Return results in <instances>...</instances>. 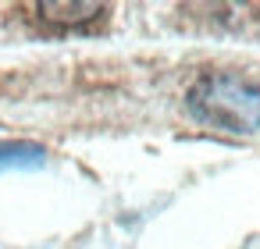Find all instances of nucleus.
<instances>
[{
	"mask_svg": "<svg viewBox=\"0 0 260 249\" xmlns=\"http://www.w3.org/2000/svg\"><path fill=\"white\" fill-rule=\"evenodd\" d=\"M185 107L196 121L232 132V135H253L260 132V89L232 72L203 75L189 96Z\"/></svg>",
	"mask_w": 260,
	"mask_h": 249,
	"instance_id": "nucleus-1",
	"label": "nucleus"
},
{
	"mask_svg": "<svg viewBox=\"0 0 260 249\" xmlns=\"http://www.w3.org/2000/svg\"><path fill=\"white\" fill-rule=\"evenodd\" d=\"M100 11H104L100 4H40V15L57 25H82V22L96 18Z\"/></svg>",
	"mask_w": 260,
	"mask_h": 249,
	"instance_id": "nucleus-3",
	"label": "nucleus"
},
{
	"mask_svg": "<svg viewBox=\"0 0 260 249\" xmlns=\"http://www.w3.org/2000/svg\"><path fill=\"white\" fill-rule=\"evenodd\" d=\"M47 164V150L36 143H0V171H36Z\"/></svg>",
	"mask_w": 260,
	"mask_h": 249,
	"instance_id": "nucleus-2",
	"label": "nucleus"
}]
</instances>
